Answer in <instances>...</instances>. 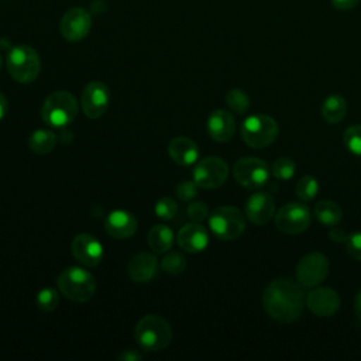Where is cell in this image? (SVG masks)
Here are the masks:
<instances>
[{"label": "cell", "instance_id": "obj_1", "mask_svg": "<svg viewBox=\"0 0 361 361\" xmlns=\"http://www.w3.org/2000/svg\"><path fill=\"white\" fill-rule=\"evenodd\" d=\"M262 305L274 320L292 323L302 316L306 305L303 286L290 279H276L264 290Z\"/></svg>", "mask_w": 361, "mask_h": 361}, {"label": "cell", "instance_id": "obj_2", "mask_svg": "<svg viewBox=\"0 0 361 361\" xmlns=\"http://www.w3.org/2000/svg\"><path fill=\"white\" fill-rule=\"evenodd\" d=\"M134 337L142 350L159 351L166 348L172 341V329L164 317L147 314L135 324Z\"/></svg>", "mask_w": 361, "mask_h": 361}, {"label": "cell", "instance_id": "obj_3", "mask_svg": "<svg viewBox=\"0 0 361 361\" xmlns=\"http://www.w3.org/2000/svg\"><path fill=\"white\" fill-rule=\"evenodd\" d=\"M58 289L72 302L83 303L92 299L96 290V281L93 275L83 268L69 267L58 276Z\"/></svg>", "mask_w": 361, "mask_h": 361}, {"label": "cell", "instance_id": "obj_4", "mask_svg": "<svg viewBox=\"0 0 361 361\" xmlns=\"http://www.w3.org/2000/svg\"><path fill=\"white\" fill-rule=\"evenodd\" d=\"M78 114V102L75 96L66 90L51 93L42 103L41 117L52 127L69 126Z\"/></svg>", "mask_w": 361, "mask_h": 361}, {"label": "cell", "instance_id": "obj_5", "mask_svg": "<svg viewBox=\"0 0 361 361\" xmlns=\"http://www.w3.org/2000/svg\"><path fill=\"white\" fill-rule=\"evenodd\" d=\"M7 71L20 83H31L41 71V61L37 51L30 45H16L7 54Z\"/></svg>", "mask_w": 361, "mask_h": 361}, {"label": "cell", "instance_id": "obj_6", "mask_svg": "<svg viewBox=\"0 0 361 361\" xmlns=\"http://www.w3.org/2000/svg\"><path fill=\"white\" fill-rule=\"evenodd\" d=\"M278 135L276 121L267 114H254L241 124V137L251 148H265L275 141Z\"/></svg>", "mask_w": 361, "mask_h": 361}, {"label": "cell", "instance_id": "obj_7", "mask_svg": "<svg viewBox=\"0 0 361 361\" xmlns=\"http://www.w3.org/2000/svg\"><path fill=\"white\" fill-rule=\"evenodd\" d=\"M209 227L220 240H235L245 228V217L237 207L220 206L210 213Z\"/></svg>", "mask_w": 361, "mask_h": 361}, {"label": "cell", "instance_id": "obj_8", "mask_svg": "<svg viewBox=\"0 0 361 361\" xmlns=\"http://www.w3.org/2000/svg\"><path fill=\"white\" fill-rule=\"evenodd\" d=\"M233 176L241 186L247 189H259L268 182V165L255 157L240 158L233 166Z\"/></svg>", "mask_w": 361, "mask_h": 361}, {"label": "cell", "instance_id": "obj_9", "mask_svg": "<svg viewBox=\"0 0 361 361\" xmlns=\"http://www.w3.org/2000/svg\"><path fill=\"white\" fill-rule=\"evenodd\" d=\"M275 224L285 234H300L310 224L309 207L299 202L286 203L275 214Z\"/></svg>", "mask_w": 361, "mask_h": 361}, {"label": "cell", "instance_id": "obj_10", "mask_svg": "<svg viewBox=\"0 0 361 361\" xmlns=\"http://www.w3.org/2000/svg\"><path fill=\"white\" fill-rule=\"evenodd\" d=\"M228 176L227 164L219 157H206L200 159L193 169V180L199 188H220Z\"/></svg>", "mask_w": 361, "mask_h": 361}, {"label": "cell", "instance_id": "obj_11", "mask_svg": "<svg viewBox=\"0 0 361 361\" xmlns=\"http://www.w3.org/2000/svg\"><path fill=\"white\" fill-rule=\"evenodd\" d=\"M329 274V259L322 252L305 255L296 267V279L303 288H313L322 283Z\"/></svg>", "mask_w": 361, "mask_h": 361}, {"label": "cell", "instance_id": "obj_12", "mask_svg": "<svg viewBox=\"0 0 361 361\" xmlns=\"http://www.w3.org/2000/svg\"><path fill=\"white\" fill-rule=\"evenodd\" d=\"M92 27L90 14L82 7L69 8L61 18L59 30L65 39L68 41H80L83 39Z\"/></svg>", "mask_w": 361, "mask_h": 361}, {"label": "cell", "instance_id": "obj_13", "mask_svg": "<svg viewBox=\"0 0 361 361\" xmlns=\"http://www.w3.org/2000/svg\"><path fill=\"white\" fill-rule=\"evenodd\" d=\"M110 93L109 87L102 82H90L85 86L80 97V106L83 113L89 118H97L109 107Z\"/></svg>", "mask_w": 361, "mask_h": 361}, {"label": "cell", "instance_id": "obj_14", "mask_svg": "<svg viewBox=\"0 0 361 361\" xmlns=\"http://www.w3.org/2000/svg\"><path fill=\"white\" fill-rule=\"evenodd\" d=\"M340 296L331 288H316L306 295L307 309L319 317H330L340 309Z\"/></svg>", "mask_w": 361, "mask_h": 361}, {"label": "cell", "instance_id": "obj_15", "mask_svg": "<svg viewBox=\"0 0 361 361\" xmlns=\"http://www.w3.org/2000/svg\"><path fill=\"white\" fill-rule=\"evenodd\" d=\"M73 257L85 267H96L103 258V245L92 234H78L72 241Z\"/></svg>", "mask_w": 361, "mask_h": 361}, {"label": "cell", "instance_id": "obj_16", "mask_svg": "<svg viewBox=\"0 0 361 361\" xmlns=\"http://www.w3.org/2000/svg\"><path fill=\"white\" fill-rule=\"evenodd\" d=\"M244 212L245 217L251 223L257 226H264L272 219L275 213V200L267 192H257L247 199Z\"/></svg>", "mask_w": 361, "mask_h": 361}, {"label": "cell", "instance_id": "obj_17", "mask_svg": "<svg viewBox=\"0 0 361 361\" xmlns=\"http://www.w3.org/2000/svg\"><path fill=\"white\" fill-rule=\"evenodd\" d=\"M178 244L186 252H200L206 250L209 244V233L203 226L197 223L186 224L178 231Z\"/></svg>", "mask_w": 361, "mask_h": 361}, {"label": "cell", "instance_id": "obj_18", "mask_svg": "<svg viewBox=\"0 0 361 361\" xmlns=\"http://www.w3.org/2000/svg\"><path fill=\"white\" fill-rule=\"evenodd\" d=\"M235 131V121L231 113L217 109L210 113L207 118V133L217 142L228 141Z\"/></svg>", "mask_w": 361, "mask_h": 361}, {"label": "cell", "instance_id": "obj_19", "mask_svg": "<svg viewBox=\"0 0 361 361\" xmlns=\"http://www.w3.org/2000/svg\"><path fill=\"white\" fill-rule=\"evenodd\" d=\"M158 272V261L149 252H138L128 262V275L137 283L149 282Z\"/></svg>", "mask_w": 361, "mask_h": 361}, {"label": "cell", "instance_id": "obj_20", "mask_svg": "<svg viewBox=\"0 0 361 361\" xmlns=\"http://www.w3.org/2000/svg\"><path fill=\"white\" fill-rule=\"evenodd\" d=\"M106 231L114 238H128L137 231L135 217L126 210H113L104 223Z\"/></svg>", "mask_w": 361, "mask_h": 361}, {"label": "cell", "instance_id": "obj_21", "mask_svg": "<svg viewBox=\"0 0 361 361\" xmlns=\"http://www.w3.org/2000/svg\"><path fill=\"white\" fill-rule=\"evenodd\" d=\"M169 157L180 166H189L199 158V148L195 141L188 137H176L168 145Z\"/></svg>", "mask_w": 361, "mask_h": 361}, {"label": "cell", "instance_id": "obj_22", "mask_svg": "<svg viewBox=\"0 0 361 361\" xmlns=\"http://www.w3.org/2000/svg\"><path fill=\"white\" fill-rule=\"evenodd\" d=\"M347 113V102L340 94H331L322 104V117L329 124L340 123Z\"/></svg>", "mask_w": 361, "mask_h": 361}, {"label": "cell", "instance_id": "obj_23", "mask_svg": "<svg viewBox=\"0 0 361 361\" xmlns=\"http://www.w3.org/2000/svg\"><path fill=\"white\" fill-rule=\"evenodd\" d=\"M173 244V233L168 226L157 224L148 233V245L152 251L162 254L166 252Z\"/></svg>", "mask_w": 361, "mask_h": 361}, {"label": "cell", "instance_id": "obj_24", "mask_svg": "<svg viewBox=\"0 0 361 361\" xmlns=\"http://www.w3.org/2000/svg\"><path fill=\"white\" fill-rule=\"evenodd\" d=\"M314 216L323 226L333 227L341 221L343 212L337 203L331 200H322L314 206Z\"/></svg>", "mask_w": 361, "mask_h": 361}, {"label": "cell", "instance_id": "obj_25", "mask_svg": "<svg viewBox=\"0 0 361 361\" xmlns=\"http://www.w3.org/2000/svg\"><path fill=\"white\" fill-rule=\"evenodd\" d=\"M56 144V137L49 130H37L28 138V147L32 152L45 155L49 154Z\"/></svg>", "mask_w": 361, "mask_h": 361}, {"label": "cell", "instance_id": "obj_26", "mask_svg": "<svg viewBox=\"0 0 361 361\" xmlns=\"http://www.w3.org/2000/svg\"><path fill=\"white\" fill-rule=\"evenodd\" d=\"M227 106L237 114H244L250 109V97L243 89H230L226 93Z\"/></svg>", "mask_w": 361, "mask_h": 361}, {"label": "cell", "instance_id": "obj_27", "mask_svg": "<svg viewBox=\"0 0 361 361\" xmlns=\"http://www.w3.org/2000/svg\"><path fill=\"white\" fill-rule=\"evenodd\" d=\"M295 190H296V196L300 200L303 202L313 200L319 192V182L312 175H305L298 180Z\"/></svg>", "mask_w": 361, "mask_h": 361}, {"label": "cell", "instance_id": "obj_28", "mask_svg": "<svg viewBox=\"0 0 361 361\" xmlns=\"http://www.w3.org/2000/svg\"><path fill=\"white\" fill-rule=\"evenodd\" d=\"M343 141L351 154L361 157V124L347 127L343 134Z\"/></svg>", "mask_w": 361, "mask_h": 361}, {"label": "cell", "instance_id": "obj_29", "mask_svg": "<svg viewBox=\"0 0 361 361\" xmlns=\"http://www.w3.org/2000/svg\"><path fill=\"white\" fill-rule=\"evenodd\" d=\"M295 171H296V164L293 162V159L288 157L278 158L271 168L272 175L279 180H289L295 175Z\"/></svg>", "mask_w": 361, "mask_h": 361}, {"label": "cell", "instance_id": "obj_30", "mask_svg": "<svg viewBox=\"0 0 361 361\" xmlns=\"http://www.w3.org/2000/svg\"><path fill=\"white\" fill-rule=\"evenodd\" d=\"M37 306L44 312H52L58 307L59 293L54 288H44L37 293Z\"/></svg>", "mask_w": 361, "mask_h": 361}, {"label": "cell", "instance_id": "obj_31", "mask_svg": "<svg viewBox=\"0 0 361 361\" xmlns=\"http://www.w3.org/2000/svg\"><path fill=\"white\" fill-rule=\"evenodd\" d=\"M161 267L162 269L166 272V274H171V275H178L180 272L185 271L186 268V259L182 254L179 252H171L168 255L164 257L162 262H161Z\"/></svg>", "mask_w": 361, "mask_h": 361}, {"label": "cell", "instance_id": "obj_32", "mask_svg": "<svg viewBox=\"0 0 361 361\" xmlns=\"http://www.w3.org/2000/svg\"><path fill=\"white\" fill-rule=\"evenodd\" d=\"M155 214L159 217V219H164V220H171L176 216L178 213V204L175 203L173 199L171 197H161L157 203H155Z\"/></svg>", "mask_w": 361, "mask_h": 361}, {"label": "cell", "instance_id": "obj_33", "mask_svg": "<svg viewBox=\"0 0 361 361\" xmlns=\"http://www.w3.org/2000/svg\"><path fill=\"white\" fill-rule=\"evenodd\" d=\"M345 250L357 261H361V231L353 233L345 240Z\"/></svg>", "mask_w": 361, "mask_h": 361}, {"label": "cell", "instance_id": "obj_34", "mask_svg": "<svg viewBox=\"0 0 361 361\" xmlns=\"http://www.w3.org/2000/svg\"><path fill=\"white\" fill-rule=\"evenodd\" d=\"M175 190L180 200H190L197 193V185L195 183V180H182L180 183H178Z\"/></svg>", "mask_w": 361, "mask_h": 361}, {"label": "cell", "instance_id": "obj_35", "mask_svg": "<svg viewBox=\"0 0 361 361\" xmlns=\"http://www.w3.org/2000/svg\"><path fill=\"white\" fill-rule=\"evenodd\" d=\"M188 216L196 221H202L209 216V209L203 202H192L188 209Z\"/></svg>", "mask_w": 361, "mask_h": 361}, {"label": "cell", "instance_id": "obj_36", "mask_svg": "<svg viewBox=\"0 0 361 361\" xmlns=\"http://www.w3.org/2000/svg\"><path fill=\"white\" fill-rule=\"evenodd\" d=\"M360 0H331V4L336 10H340V11H347V10H351L357 6Z\"/></svg>", "mask_w": 361, "mask_h": 361}, {"label": "cell", "instance_id": "obj_37", "mask_svg": "<svg viewBox=\"0 0 361 361\" xmlns=\"http://www.w3.org/2000/svg\"><path fill=\"white\" fill-rule=\"evenodd\" d=\"M329 235H330V238H331L333 241H338V243H343V241L345 243V240H347V237H348V234H347L341 227H337V224L333 226V228L330 230Z\"/></svg>", "mask_w": 361, "mask_h": 361}, {"label": "cell", "instance_id": "obj_38", "mask_svg": "<svg viewBox=\"0 0 361 361\" xmlns=\"http://www.w3.org/2000/svg\"><path fill=\"white\" fill-rule=\"evenodd\" d=\"M118 360H123V361H137V360H141L142 355L140 353H137L135 350H124L123 353H120L117 355Z\"/></svg>", "mask_w": 361, "mask_h": 361}, {"label": "cell", "instance_id": "obj_39", "mask_svg": "<svg viewBox=\"0 0 361 361\" xmlns=\"http://www.w3.org/2000/svg\"><path fill=\"white\" fill-rule=\"evenodd\" d=\"M7 113V99L4 97L3 93H0V120L6 116Z\"/></svg>", "mask_w": 361, "mask_h": 361}, {"label": "cell", "instance_id": "obj_40", "mask_svg": "<svg viewBox=\"0 0 361 361\" xmlns=\"http://www.w3.org/2000/svg\"><path fill=\"white\" fill-rule=\"evenodd\" d=\"M354 309H355L357 316L361 319V289L358 290V293H357V296H355V300H354Z\"/></svg>", "mask_w": 361, "mask_h": 361}, {"label": "cell", "instance_id": "obj_41", "mask_svg": "<svg viewBox=\"0 0 361 361\" xmlns=\"http://www.w3.org/2000/svg\"><path fill=\"white\" fill-rule=\"evenodd\" d=\"M1 65H3V58H1V55H0V69H1Z\"/></svg>", "mask_w": 361, "mask_h": 361}]
</instances>
